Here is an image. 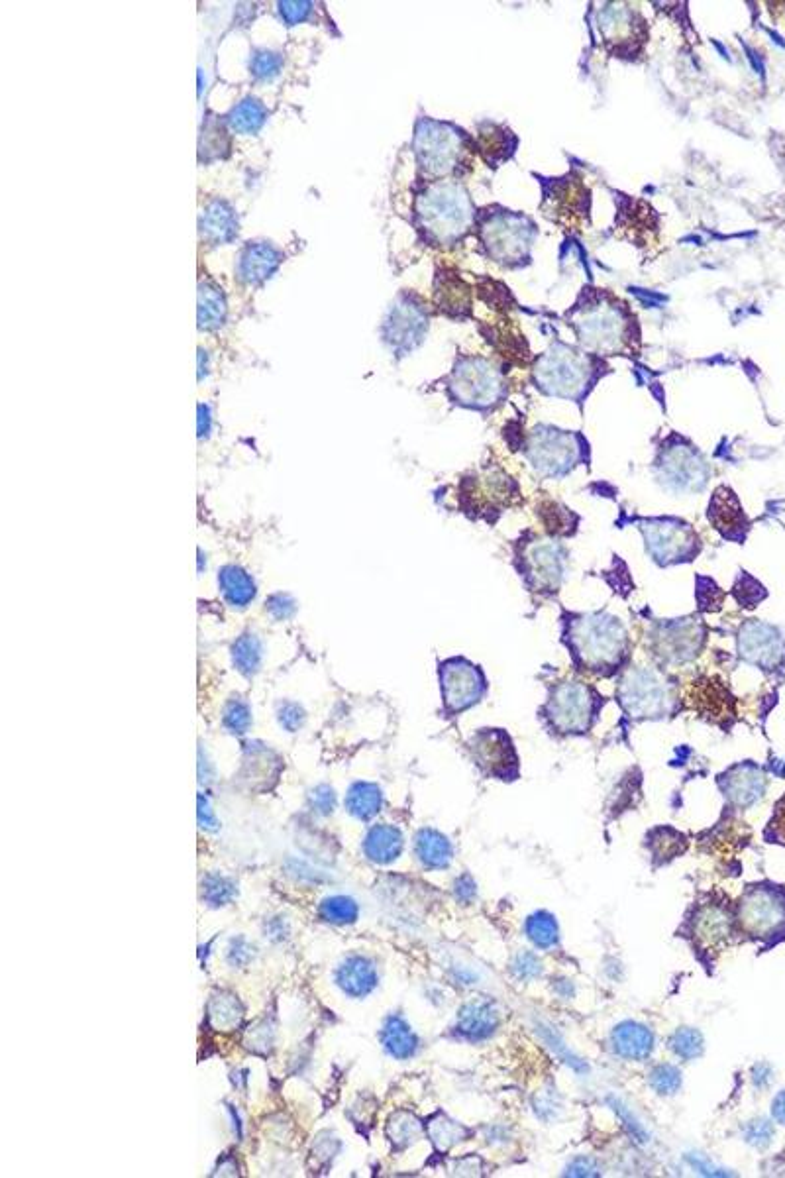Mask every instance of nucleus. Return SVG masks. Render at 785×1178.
<instances>
[{
    "mask_svg": "<svg viewBox=\"0 0 785 1178\" xmlns=\"http://www.w3.org/2000/svg\"><path fill=\"white\" fill-rule=\"evenodd\" d=\"M772 827H776L778 829V835H782L785 839V800L782 804L778 805L776 819L772 821Z\"/></svg>",
    "mask_w": 785,
    "mask_h": 1178,
    "instance_id": "nucleus-58",
    "label": "nucleus"
},
{
    "mask_svg": "<svg viewBox=\"0 0 785 1178\" xmlns=\"http://www.w3.org/2000/svg\"><path fill=\"white\" fill-rule=\"evenodd\" d=\"M420 1133H422V1124H420L419 1118L409 1112L395 1114L387 1125V1135L397 1149H405V1147L413 1145L419 1139Z\"/></svg>",
    "mask_w": 785,
    "mask_h": 1178,
    "instance_id": "nucleus-37",
    "label": "nucleus"
},
{
    "mask_svg": "<svg viewBox=\"0 0 785 1178\" xmlns=\"http://www.w3.org/2000/svg\"><path fill=\"white\" fill-rule=\"evenodd\" d=\"M662 478L676 489H699L705 483V464L695 450L670 448L662 458Z\"/></svg>",
    "mask_w": 785,
    "mask_h": 1178,
    "instance_id": "nucleus-17",
    "label": "nucleus"
},
{
    "mask_svg": "<svg viewBox=\"0 0 785 1178\" xmlns=\"http://www.w3.org/2000/svg\"><path fill=\"white\" fill-rule=\"evenodd\" d=\"M279 14L287 26H297L307 22L314 12L313 2L309 0H285L279 2Z\"/></svg>",
    "mask_w": 785,
    "mask_h": 1178,
    "instance_id": "nucleus-47",
    "label": "nucleus"
},
{
    "mask_svg": "<svg viewBox=\"0 0 785 1178\" xmlns=\"http://www.w3.org/2000/svg\"><path fill=\"white\" fill-rule=\"evenodd\" d=\"M540 517L542 523L546 527V531H550L552 535H570V527H574L576 523H572V513L570 509H566L564 505L556 503V501H546L544 505H540Z\"/></svg>",
    "mask_w": 785,
    "mask_h": 1178,
    "instance_id": "nucleus-42",
    "label": "nucleus"
},
{
    "mask_svg": "<svg viewBox=\"0 0 785 1178\" xmlns=\"http://www.w3.org/2000/svg\"><path fill=\"white\" fill-rule=\"evenodd\" d=\"M201 240L209 246L230 244L238 236V215L234 207L222 199H212L199 218Z\"/></svg>",
    "mask_w": 785,
    "mask_h": 1178,
    "instance_id": "nucleus-18",
    "label": "nucleus"
},
{
    "mask_svg": "<svg viewBox=\"0 0 785 1178\" xmlns=\"http://www.w3.org/2000/svg\"><path fill=\"white\" fill-rule=\"evenodd\" d=\"M415 154L419 165L430 175H448L462 158V136L448 124L420 120L415 132Z\"/></svg>",
    "mask_w": 785,
    "mask_h": 1178,
    "instance_id": "nucleus-5",
    "label": "nucleus"
},
{
    "mask_svg": "<svg viewBox=\"0 0 785 1178\" xmlns=\"http://www.w3.org/2000/svg\"><path fill=\"white\" fill-rule=\"evenodd\" d=\"M744 1137H746V1141L750 1145L762 1149V1147H768L772 1143V1139H774V1127H772L770 1122H766V1120H754V1122L746 1125Z\"/></svg>",
    "mask_w": 785,
    "mask_h": 1178,
    "instance_id": "nucleus-48",
    "label": "nucleus"
},
{
    "mask_svg": "<svg viewBox=\"0 0 785 1178\" xmlns=\"http://www.w3.org/2000/svg\"><path fill=\"white\" fill-rule=\"evenodd\" d=\"M524 931H526V937L530 939V943L542 951L556 947L558 939H560L558 923H556L554 915L548 911L532 913L524 923Z\"/></svg>",
    "mask_w": 785,
    "mask_h": 1178,
    "instance_id": "nucleus-33",
    "label": "nucleus"
},
{
    "mask_svg": "<svg viewBox=\"0 0 785 1178\" xmlns=\"http://www.w3.org/2000/svg\"><path fill=\"white\" fill-rule=\"evenodd\" d=\"M228 150H230V138L226 134L224 124L210 118L201 132V142H199L201 161L222 160L228 156Z\"/></svg>",
    "mask_w": 785,
    "mask_h": 1178,
    "instance_id": "nucleus-35",
    "label": "nucleus"
},
{
    "mask_svg": "<svg viewBox=\"0 0 785 1178\" xmlns=\"http://www.w3.org/2000/svg\"><path fill=\"white\" fill-rule=\"evenodd\" d=\"M285 256L271 242H248L236 264V275L244 285L260 287L281 268Z\"/></svg>",
    "mask_w": 785,
    "mask_h": 1178,
    "instance_id": "nucleus-16",
    "label": "nucleus"
},
{
    "mask_svg": "<svg viewBox=\"0 0 785 1178\" xmlns=\"http://www.w3.org/2000/svg\"><path fill=\"white\" fill-rule=\"evenodd\" d=\"M379 974L367 957L354 955L336 968V984L350 998H364L377 988Z\"/></svg>",
    "mask_w": 785,
    "mask_h": 1178,
    "instance_id": "nucleus-19",
    "label": "nucleus"
},
{
    "mask_svg": "<svg viewBox=\"0 0 785 1178\" xmlns=\"http://www.w3.org/2000/svg\"><path fill=\"white\" fill-rule=\"evenodd\" d=\"M772 1116L778 1124L785 1125V1090L780 1092L772 1102Z\"/></svg>",
    "mask_w": 785,
    "mask_h": 1178,
    "instance_id": "nucleus-56",
    "label": "nucleus"
},
{
    "mask_svg": "<svg viewBox=\"0 0 785 1178\" xmlns=\"http://www.w3.org/2000/svg\"><path fill=\"white\" fill-rule=\"evenodd\" d=\"M601 699L587 684L562 682L554 686L544 713L558 733L579 735L593 725Z\"/></svg>",
    "mask_w": 785,
    "mask_h": 1178,
    "instance_id": "nucleus-3",
    "label": "nucleus"
},
{
    "mask_svg": "<svg viewBox=\"0 0 785 1178\" xmlns=\"http://www.w3.org/2000/svg\"><path fill=\"white\" fill-rule=\"evenodd\" d=\"M723 790L733 804L746 807L758 802L764 792V780L754 766H734L727 774V784H723Z\"/></svg>",
    "mask_w": 785,
    "mask_h": 1178,
    "instance_id": "nucleus-26",
    "label": "nucleus"
},
{
    "mask_svg": "<svg viewBox=\"0 0 785 1178\" xmlns=\"http://www.w3.org/2000/svg\"><path fill=\"white\" fill-rule=\"evenodd\" d=\"M670 1049L683 1061H693L703 1055V1037L693 1027H681L672 1035Z\"/></svg>",
    "mask_w": 785,
    "mask_h": 1178,
    "instance_id": "nucleus-39",
    "label": "nucleus"
},
{
    "mask_svg": "<svg viewBox=\"0 0 785 1178\" xmlns=\"http://www.w3.org/2000/svg\"><path fill=\"white\" fill-rule=\"evenodd\" d=\"M309 804L313 807L314 813H318V815H330L334 811V807H336V794L326 784L316 786L313 792L309 794Z\"/></svg>",
    "mask_w": 785,
    "mask_h": 1178,
    "instance_id": "nucleus-50",
    "label": "nucleus"
},
{
    "mask_svg": "<svg viewBox=\"0 0 785 1178\" xmlns=\"http://www.w3.org/2000/svg\"><path fill=\"white\" fill-rule=\"evenodd\" d=\"M265 613L275 621H287L297 613V601L283 591L271 593L265 601Z\"/></svg>",
    "mask_w": 785,
    "mask_h": 1178,
    "instance_id": "nucleus-46",
    "label": "nucleus"
},
{
    "mask_svg": "<svg viewBox=\"0 0 785 1178\" xmlns=\"http://www.w3.org/2000/svg\"><path fill=\"white\" fill-rule=\"evenodd\" d=\"M275 717H277V723L281 729H285L287 733H297L305 727L307 711L303 709L301 703L291 701V699H283L275 707Z\"/></svg>",
    "mask_w": 785,
    "mask_h": 1178,
    "instance_id": "nucleus-43",
    "label": "nucleus"
},
{
    "mask_svg": "<svg viewBox=\"0 0 785 1178\" xmlns=\"http://www.w3.org/2000/svg\"><path fill=\"white\" fill-rule=\"evenodd\" d=\"M475 764L493 778L515 780L519 776V758L511 737L503 729H481L470 741Z\"/></svg>",
    "mask_w": 785,
    "mask_h": 1178,
    "instance_id": "nucleus-11",
    "label": "nucleus"
},
{
    "mask_svg": "<svg viewBox=\"0 0 785 1178\" xmlns=\"http://www.w3.org/2000/svg\"><path fill=\"white\" fill-rule=\"evenodd\" d=\"M619 699L634 719H658L672 709V686L656 670L632 668L619 686Z\"/></svg>",
    "mask_w": 785,
    "mask_h": 1178,
    "instance_id": "nucleus-4",
    "label": "nucleus"
},
{
    "mask_svg": "<svg viewBox=\"0 0 785 1178\" xmlns=\"http://www.w3.org/2000/svg\"><path fill=\"white\" fill-rule=\"evenodd\" d=\"M528 458L540 474L564 476L576 464V442L562 430H536L528 444Z\"/></svg>",
    "mask_w": 785,
    "mask_h": 1178,
    "instance_id": "nucleus-12",
    "label": "nucleus"
},
{
    "mask_svg": "<svg viewBox=\"0 0 785 1178\" xmlns=\"http://www.w3.org/2000/svg\"><path fill=\"white\" fill-rule=\"evenodd\" d=\"M428 317L413 295H401L389 309L381 336L397 354H407L417 348L426 332Z\"/></svg>",
    "mask_w": 785,
    "mask_h": 1178,
    "instance_id": "nucleus-9",
    "label": "nucleus"
},
{
    "mask_svg": "<svg viewBox=\"0 0 785 1178\" xmlns=\"http://www.w3.org/2000/svg\"><path fill=\"white\" fill-rule=\"evenodd\" d=\"M564 550L552 540H534L523 548V574L536 591H554L564 578Z\"/></svg>",
    "mask_w": 785,
    "mask_h": 1178,
    "instance_id": "nucleus-13",
    "label": "nucleus"
},
{
    "mask_svg": "<svg viewBox=\"0 0 785 1178\" xmlns=\"http://www.w3.org/2000/svg\"><path fill=\"white\" fill-rule=\"evenodd\" d=\"M703 637L705 631L699 621L681 619L666 623L660 629L656 637V646L666 662H685L697 654V650L703 644Z\"/></svg>",
    "mask_w": 785,
    "mask_h": 1178,
    "instance_id": "nucleus-15",
    "label": "nucleus"
},
{
    "mask_svg": "<svg viewBox=\"0 0 785 1178\" xmlns=\"http://www.w3.org/2000/svg\"><path fill=\"white\" fill-rule=\"evenodd\" d=\"M222 727L236 737H242L252 727V707L240 696H232L222 709Z\"/></svg>",
    "mask_w": 785,
    "mask_h": 1178,
    "instance_id": "nucleus-36",
    "label": "nucleus"
},
{
    "mask_svg": "<svg viewBox=\"0 0 785 1178\" xmlns=\"http://www.w3.org/2000/svg\"><path fill=\"white\" fill-rule=\"evenodd\" d=\"M212 430V411L209 405H199V438H207Z\"/></svg>",
    "mask_w": 785,
    "mask_h": 1178,
    "instance_id": "nucleus-55",
    "label": "nucleus"
},
{
    "mask_svg": "<svg viewBox=\"0 0 785 1178\" xmlns=\"http://www.w3.org/2000/svg\"><path fill=\"white\" fill-rule=\"evenodd\" d=\"M210 1018L222 1027L234 1025V1023H238V1019L242 1018V1006L234 996L220 994L210 1004Z\"/></svg>",
    "mask_w": 785,
    "mask_h": 1178,
    "instance_id": "nucleus-44",
    "label": "nucleus"
},
{
    "mask_svg": "<svg viewBox=\"0 0 785 1178\" xmlns=\"http://www.w3.org/2000/svg\"><path fill=\"white\" fill-rule=\"evenodd\" d=\"M536 381L550 395L576 397L587 381V366L568 350L554 352L542 358L536 370Z\"/></svg>",
    "mask_w": 785,
    "mask_h": 1178,
    "instance_id": "nucleus-14",
    "label": "nucleus"
},
{
    "mask_svg": "<svg viewBox=\"0 0 785 1178\" xmlns=\"http://www.w3.org/2000/svg\"><path fill=\"white\" fill-rule=\"evenodd\" d=\"M566 1175H570V1177H599L601 1171H599V1165L591 1157H576L568 1165Z\"/></svg>",
    "mask_w": 785,
    "mask_h": 1178,
    "instance_id": "nucleus-51",
    "label": "nucleus"
},
{
    "mask_svg": "<svg viewBox=\"0 0 785 1178\" xmlns=\"http://www.w3.org/2000/svg\"><path fill=\"white\" fill-rule=\"evenodd\" d=\"M471 216L468 193L452 181L430 183L417 199L419 228L434 244H450L462 238Z\"/></svg>",
    "mask_w": 785,
    "mask_h": 1178,
    "instance_id": "nucleus-1",
    "label": "nucleus"
},
{
    "mask_svg": "<svg viewBox=\"0 0 785 1178\" xmlns=\"http://www.w3.org/2000/svg\"><path fill=\"white\" fill-rule=\"evenodd\" d=\"M238 894L236 884L220 874H209L207 880L203 882V898L209 902L212 908H220L226 906L234 900V896Z\"/></svg>",
    "mask_w": 785,
    "mask_h": 1178,
    "instance_id": "nucleus-40",
    "label": "nucleus"
},
{
    "mask_svg": "<svg viewBox=\"0 0 785 1178\" xmlns=\"http://www.w3.org/2000/svg\"><path fill=\"white\" fill-rule=\"evenodd\" d=\"M405 839L401 829L393 825H375L369 829L364 841V853L377 864H389L401 857Z\"/></svg>",
    "mask_w": 785,
    "mask_h": 1178,
    "instance_id": "nucleus-25",
    "label": "nucleus"
},
{
    "mask_svg": "<svg viewBox=\"0 0 785 1178\" xmlns=\"http://www.w3.org/2000/svg\"><path fill=\"white\" fill-rule=\"evenodd\" d=\"M640 529L644 533L648 554L664 566L691 560L699 550V540L693 529L678 519L644 521Z\"/></svg>",
    "mask_w": 785,
    "mask_h": 1178,
    "instance_id": "nucleus-7",
    "label": "nucleus"
},
{
    "mask_svg": "<svg viewBox=\"0 0 785 1178\" xmlns=\"http://www.w3.org/2000/svg\"><path fill=\"white\" fill-rule=\"evenodd\" d=\"M252 957H254V947H252V945H250L246 939L232 941V945H230V951H228V961H230V963L234 964V966H236V964L250 963V959H252Z\"/></svg>",
    "mask_w": 785,
    "mask_h": 1178,
    "instance_id": "nucleus-52",
    "label": "nucleus"
},
{
    "mask_svg": "<svg viewBox=\"0 0 785 1178\" xmlns=\"http://www.w3.org/2000/svg\"><path fill=\"white\" fill-rule=\"evenodd\" d=\"M381 1043L383 1049L399 1061L413 1059L419 1051V1037L411 1029V1025L401 1016H391L385 1019L381 1029Z\"/></svg>",
    "mask_w": 785,
    "mask_h": 1178,
    "instance_id": "nucleus-24",
    "label": "nucleus"
},
{
    "mask_svg": "<svg viewBox=\"0 0 785 1178\" xmlns=\"http://www.w3.org/2000/svg\"><path fill=\"white\" fill-rule=\"evenodd\" d=\"M415 853H417L420 864L426 868H432V870L448 868L454 858V849H452V843L448 841V837H444L442 833H438L434 829H420L419 835L415 839Z\"/></svg>",
    "mask_w": 785,
    "mask_h": 1178,
    "instance_id": "nucleus-28",
    "label": "nucleus"
},
{
    "mask_svg": "<svg viewBox=\"0 0 785 1178\" xmlns=\"http://www.w3.org/2000/svg\"><path fill=\"white\" fill-rule=\"evenodd\" d=\"M440 690L446 715L454 717L464 713L481 701L487 692V680L479 666L466 658H450L440 664Z\"/></svg>",
    "mask_w": 785,
    "mask_h": 1178,
    "instance_id": "nucleus-6",
    "label": "nucleus"
},
{
    "mask_svg": "<svg viewBox=\"0 0 785 1178\" xmlns=\"http://www.w3.org/2000/svg\"><path fill=\"white\" fill-rule=\"evenodd\" d=\"M729 933H731V919H729V913L723 908L711 906V908H705L697 913L695 935L703 945L715 947V945L723 943L729 937Z\"/></svg>",
    "mask_w": 785,
    "mask_h": 1178,
    "instance_id": "nucleus-31",
    "label": "nucleus"
},
{
    "mask_svg": "<svg viewBox=\"0 0 785 1178\" xmlns=\"http://www.w3.org/2000/svg\"><path fill=\"white\" fill-rule=\"evenodd\" d=\"M216 582H218V591H220L222 599L232 609H246L248 605H252V601L258 595L256 580L252 578V574L248 570H244L238 564L222 566L218 570Z\"/></svg>",
    "mask_w": 785,
    "mask_h": 1178,
    "instance_id": "nucleus-21",
    "label": "nucleus"
},
{
    "mask_svg": "<svg viewBox=\"0 0 785 1178\" xmlns=\"http://www.w3.org/2000/svg\"><path fill=\"white\" fill-rule=\"evenodd\" d=\"M709 521L715 525L719 533H723V536L734 538L742 535V531L746 529V515L733 489L723 485L713 493V499L709 503Z\"/></svg>",
    "mask_w": 785,
    "mask_h": 1178,
    "instance_id": "nucleus-23",
    "label": "nucleus"
},
{
    "mask_svg": "<svg viewBox=\"0 0 785 1178\" xmlns=\"http://www.w3.org/2000/svg\"><path fill=\"white\" fill-rule=\"evenodd\" d=\"M577 662L591 670H615L627 656V629L617 617L587 615L570 623V643Z\"/></svg>",
    "mask_w": 785,
    "mask_h": 1178,
    "instance_id": "nucleus-2",
    "label": "nucleus"
},
{
    "mask_svg": "<svg viewBox=\"0 0 785 1178\" xmlns=\"http://www.w3.org/2000/svg\"><path fill=\"white\" fill-rule=\"evenodd\" d=\"M360 908L356 904V900H352L350 896H332L326 898L320 906V917L328 923L334 925H346V923H354L358 919Z\"/></svg>",
    "mask_w": 785,
    "mask_h": 1178,
    "instance_id": "nucleus-38",
    "label": "nucleus"
},
{
    "mask_svg": "<svg viewBox=\"0 0 785 1178\" xmlns=\"http://www.w3.org/2000/svg\"><path fill=\"white\" fill-rule=\"evenodd\" d=\"M499 1012L493 1004L489 1002H470L466 1004L460 1012H458V1019H456V1033L462 1039H468L471 1043L477 1041H485L489 1039L497 1027H499Z\"/></svg>",
    "mask_w": 785,
    "mask_h": 1178,
    "instance_id": "nucleus-20",
    "label": "nucleus"
},
{
    "mask_svg": "<svg viewBox=\"0 0 785 1178\" xmlns=\"http://www.w3.org/2000/svg\"><path fill=\"white\" fill-rule=\"evenodd\" d=\"M613 1051L627 1061H644L654 1051L652 1031L636 1021H623L613 1029L611 1035Z\"/></svg>",
    "mask_w": 785,
    "mask_h": 1178,
    "instance_id": "nucleus-22",
    "label": "nucleus"
},
{
    "mask_svg": "<svg viewBox=\"0 0 785 1178\" xmlns=\"http://www.w3.org/2000/svg\"><path fill=\"white\" fill-rule=\"evenodd\" d=\"M689 1161H691V1165H693L695 1169H699V1171H701V1173H705V1175H713V1177H717V1175H723V1173H717V1169H715L713 1165H709L707 1161H703L699 1155H695V1157H689Z\"/></svg>",
    "mask_w": 785,
    "mask_h": 1178,
    "instance_id": "nucleus-57",
    "label": "nucleus"
},
{
    "mask_svg": "<svg viewBox=\"0 0 785 1178\" xmlns=\"http://www.w3.org/2000/svg\"><path fill=\"white\" fill-rule=\"evenodd\" d=\"M511 966H513V974L519 980H534L542 974V963L532 953H519Z\"/></svg>",
    "mask_w": 785,
    "mask_h": 1178,
    "instance_id": "nucleus-49",
    "label": "nucleus"
},
{
    "mask_svg": "<svg viewBox=\"0 0 785 1178\" xmlns=\"http://www.w3.org/2000/svg\"><path fill=\"white\" fill-rule=\"evenodd\" d=\"M428 1135L432 1139V1143L436 1145L438 1151H448L450 1147L458 1145L460 1141H464L470 1135V1129L464 1127L454 1120H450L444 1114H436L430 1122H428Z\"/></svg>",
    "mask_w": 785,
    "mask_h": 1178,
    "instance_id": "nucleus-34",
    "label": "nucleus"
},
{
    "mask_svg": "<svg viewBox=\"0 0 785 1178\" xmlns=\"http://www.w3.org/2000/svg\"><path fill=\"white\" fill-rule=\"evenodd\" d=\"M383 807V792L373 782H354L346 794V809L356 819L367 821Z\"/></svg>",
    "mask_w": 785,
    "mask_h": 1178,
    "instance_id": "nucleus-32",
    "label": "nucleus"
},
{
    "mask_svg": "<svg viewBox=\"0 0 785 1178\" xmlns=\"http://www.w3.org/2000/svg\"><path fill=\"white\" fill-rule=\"evenodd\" d=\"M283 55L273 50H254L250 57V73L258 81H273L283 69Z\"/></svg>",
    "mask_w": 785,
    "mask_h": 1178,
    "instance_id": "nucleus-41",
    "label": "nucleus"
},
{
    "mask_svg": "<svg viewBox=\"0 0 785 1178\" xmlns=\"http://www.w3.org/2000/svg\"><path fill=\"white\" fill-rule=\"evenodd\" d=\"M650 1086L660 1096H672L681 1088V1072L674 1065H658L650 1072Z\"/></svg>",
    "mask_w": 785,
    "mask_h": 1178,
    "instance_id": "nucleus-45",
    "label": "nucleus"
},
{
    "mask_svg": "<svg viewBox=\"0 0 785 1178\" xmlns=\"http://www.w3.org/2000/svg\"><path fill=\"white\" fill-rule=\"evenodd\" d=\"M456 896L464 902H470L471 898L475 896V882L471 880V876H462L456 882Z\"/></svg>",
    "mask_w": 785,
    "mask_h": 1178,
    "instance_id": "nucleus-54",
    "label": "nucleus"
},
{
    "mask_svg": "<svg viewBox=\"0 0 785 1178\" xmlns=\"http://www.w3.org/2000/svg\"><path fill=\"white\" fill-rule=\"evenodd\" d=\"M454 401L466 407H487L501 393V377L483 360H462L450 377Z\"/></svg>",
    "mask_w": 785,
    "mask_h": 1178,
    "instance_id": "nucleus-8",
    "label": "nucleus"
},
{
    "mask_svg": "<svg viewBox=\"0 0 785 1178\" xmlns=\"http://www.w3.org/2000/svg\"><path fill=\"white\" fill-rule=\"evenodd\" d=\"M199 825L207 831H216L218 829V821L214 815V809L210 805L209 798H205L203 794L199 796Z\"/></svg>",
    "mask_w": 785,
    "mask_h": 1178,
    "instance_id": "nucleus-53",
    "label": "nucleus"
},
{
    "mask_svg": "<svg viewBox=\"0 0 785 1178\" xmlns=\"http://www.w3.org/2000/svg\"><path fill=\"white\" fill-rule=\"evenodd\" d=\"M228 315V303L220 287L214 283H201L197 297V322L199 330H218Z\"/></svg>",
    "mask_w": 785,
    "mask_h": 1178,
    "instance_id": "nucleus-29",
    "label": "nucleus"
},
{
    "mask_svg": "<svg viewBox=\"0 0 785 1178\" xmlns=\"http://www.w3.org/2000/svg\"><path fill=\"white\" fill-rule=\"evenodd\" d=\"M265 122H267V108L263 107L262 101L256 97L242 99L226 114L228 128L238 134H244V136L258 134Z\"/></svg>",
    "mask_w": 785,
    "mask_h": 1178,
    "instance_id": "nucleus-30",
    "label": "nucleus"
},
{
    "mask_svg": "<svg viewBox=\"0 0 785 1178\" xmlns=\"http://www.w3.org/2000/svg\"><path fill=\"white\" fill-rule=\"evenodd\" d=\"M230 658L234 670L242 678H256L262 672L263 666L262 639L256 633H242L230 646Z\"/></svg>",
    "mask_w": 785,
    "mask_h": 1178,
    "instance_id": "nucleus-27",
    "label": "nucleus"
},
{
    "mask_svg": "<svg viewBox=\"0 0 785 1178\" xmlns=\"http://www.w3.org/2000/svg\"><path fill=\"white\" fill-rule=\"evenodd\" d=\"M740 925L746 933L766 937L776 933L785 921V898L778 888H750L740 902Z\"/></svg>",
    "mask_w": 785,
    "mask_h": 1178,
    "instance_id": "nucleus-10",
    "label": "nucleus"
}]
</instances>
